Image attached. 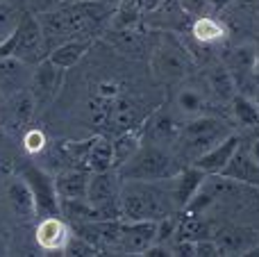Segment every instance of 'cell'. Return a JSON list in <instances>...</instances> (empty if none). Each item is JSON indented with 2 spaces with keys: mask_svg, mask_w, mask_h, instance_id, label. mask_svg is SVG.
Here are the masks:
<instances>
[{
  "mask_svg": "<svg viewBox=\"0 0 259 257\" xmlns=\"http://www.w3.org/2000/svg\"><path fill=\"white\" fill-rule=\"evenodd\" d=\"M118 205L123 221H161L168 214L180 212L168 180H123Z\"/></svg>",
  "mask_w": 259,
  "mask_h": 257,
  "instance_id": "1",
  "label": "cell"
},
{
  "mask_svg": "<svg viewBox=\"0 0 259 257\" xmlns=\"http://www.w3.org/2000/svg\"><path fill=\"white\" fill-rule=\"evenodd\" d=\"M184 164L180 162V157L175 155L173 148L143 139L139 150L130 157V162L118 168V176L123 180L159 182V180H168V178L178 176Z\"/></svg>",
  "mask_w": 259,
  "mask_h": 257,
  "instance_id": "2",
  "label": "cell"
},
{
  "mask_svg": "<svg viewBox=\"0 0 259 257\" xmlns=\"http://www.w3.org/2000/svg\"><path fill=\"white\" fill-rule=\"evenodd\" d=\"M155 41L150 46V68L152 75L168 87H178L184 77L191 75L193 59L187 44L175 36V32H155Z\"/></svg>",
  "mask_w": 259,
  "mask_h": 257,
  "instance_id": "3",
  "label": "cell"
},
{
  "mask_svg": "<svg viewBox=\"0 0 259 257\" xmlns=\"http://www.w3.org/2000/svg\"><path fill=\"white\" fill-rule=\"evenodd\" d=\"M230 135H232V127L223 118H216L211 114L187 118L180 125V135H178L173 150L180 157V162L193 164L200 155H205L207 150L214 148L216 144H221Z\"/></svg>",
  "mask_w": 259,
  "mask_h": 257,
  "instance_id": "4",
  "label": "cell"
},
{
  "mask_svg": "<svg viewBox=\"0 0 259 257\" xmlns=\"http://www.w3.org/2000/svg\"><path fill=\"white\" fill-rule=\"evenodd\" d=\"M121 185H123V178L118 176L116 168L98 171L89 176L87 200L98 209L103 221H107V219H121V205H118Z\"/></svg>",
  "mask_w": 259,
  "mask_h": 257,
  "instance_id": "5",
  "label": "cell"
},
{
  "mask_svg": "<svg viewBox=\"0 0 259 257\" xmlns=\"http://www.w3.org/2000/svg\"><path fill=\"white\" fill-rule=\"evenodd\" d=\"M14 57L23 59L30 66H36L41 59L48 57V48H46V39L41 32V23L39 18L32 12H23L18 27L14 32Z\"/></svg>",
  "mask_w": 259,
  "mask_h": 257,
  "instance_id": "6",
  "label": "cell"
},
{
  "mask_svg": "<svg viewBox=\"0 0 259 257\" xmlns=\"http://www.w3.org/2000/svg\"><path fill=\"white\" fill-rule=\"evenodd\" d=\"M211 94L209 89H207L205 84V77H184L182 82L178 84V89H175L173 94V112L178 114V118H196V116H205V114H209L207 109H209L211 105Z\"/></svg>",
  "mask_w": 259,
  "mask_h": 257,
  "instance_id": "7",
  "label": "cell"
},
{
  "mask_svg": "<svg viewBox=\"0 0 259 257\" xmlns=\"http://www.w3.org/2000/svg\"><path fill=\"white\" fill-rule=\"evenodd\" d=\"M146 105L141 100L132 98V96H116L109 103L107 112L103 116V125L107 127L112 135H121L127 130H137L143 125V121L148 118Z\"/></svg>",
  "mask_w": 259,
  "mask_h": 257,
  "instance_id": "8",
  "label": "cell"
},
{
  "mask_svg": "<svg viewBox=\"0 0 259 257\" xmlns=\"http://www.w3.org/2000/svg\"><path fill=\"white\" fill-rule=\"evenodd\" d=\"M64 73H66V68L57 66L50 57L41 59V62L34 66L27 89H30L32 96H34V103H36V107H39V112L46 109L55 98H57L59 89H62V84H64Z\"/></svg>",
  "mask_w": 259,
  "mask_h": 257,
  "instance_id": "9",
  "label": "cell"
},
{
  "mask_svg": "<svg viewBox=\"0 0 259 257\" xmlns=\"http://www.w3.org/2000/svg\"><path fill=\"white\" fill-rule=\"evenodd\" d=\"M68 153H71V159L80 162L82 168L89 173L114 168V148L107 137H94L89 141L71 144L68 146Z\"/></svg>",
  "mask_w": 259,
  "mask_h": 257,
  "instance_id": "10",
  "label": "cell"
},
{
  "mask_svg": "<svg viewBox=\"0 0 259 257\" xmlns=\"http://www.w3.org/2000/svg\"><path fill=\"white\" fill-rule=\"evenodd\" d=\"M221 255H259V230L248 226H223L211 232Z\"/></svg>",
  "mask_w": 259,
  "mask_h": 257,
  "instance_id": "11",
  "label": "cell"
},
{
  "mask_svg": "<svg viewBox=\"0 0 259 257\" xmlns=\"http://www.w3.org/2000/svg\"><path fill=\"white\" fill-rule=\"evenodd\" d=\"M25 182L30 185L32 196L36 203V214L44 217H59V196L55 189V178H50L46 171L36 166H25L21 173Z\"/></svg>",
  "mask_w": 259,
  "mask_h": 257,
  "instance_id": "12",
  "label": "cell"
},
{
  "mask_svg": "<svg viewBox=\"0 0 259 257\" xmlns=\"http://www.w3.org/2000/svg\"><path fill=\"white\" fill-rule=\"evenodd\" d=\"M180 125H182V123H180L178 114L173 112V107H166L164 105V107L148 114V118L141 125V135L146 141L173 148L175 141H178V135H180Z\"/></svg>",
  "mask_w": 259,
  "mask_h": 257,
  "instance_id": "13",
  "label": "cell"
},
{
  "mask_svg": "<svg viewBox=\"0 0 259 257\" xmlns=\"http://www.w3.org/2000/svg\"><path fill=\"white\" fill-rule=\"evenodd\" d=\"M157 239V221H123L116 255H143Z\"/></svg>",
  "mask_w": 259,
  "mask_h": 257,
  "instance_id": "14",
  "label": "cell"
},
{
  "mask_svg": "<svg viewBox=\"0 0 259 257\" xmlns=\"http://www.w3.org/2000/svg\"><path fill=\"white\" fill-rule=\"evenodd\" d=\"M5 198H7L9 209H12V214L18 221L30 223L39 217V214H36V203H34V196H32V189L23 176L9 178L7 185H5Z\"/></svg>",
  "mask_w": 259,
  "mask_h": 257,
  "instance_id": "15",
  "label": "cell"
},
{
  "mask_svg": "<svg viewBox=\"0 0 259 257\" xmlns=\"http://www.w3.org/2000/svg\"><path fill=\"white\" fill-rule=\"evenodd\" d=\"M32 71L34 68L30 64H25L23 59L14 57V55L0 59V94L5 96V100L30 87Z\"/></svg>",
  "mask_w": 259,
  "mask_h": 257,
  "instance_id": "16",
  "label": "cell"
},
{
  "mask_svg": "<svg viewBox=\"0 0 259 257\" xmlns=\"http://www.w3.org/2000/svg\"><path fill=\"white\" fill-rule=\"evenodd\" d=\"M141 25H109V30L105 32V39L123 55L141 57L148 50V36Z\"/></svg>",
  "mask_w": 259,
  "mask_h": 257,
  "instance_id": "17",
  "label": "cell"
},
{
  "mask_svg": "<svg viewBox=\"0 0 259 257\" xmlns=\"http://www.w3.org/2000/svg\"><path fill=\"white\" fill-rule=\"evenodd\" d=\"M241 144H243L241 137H239L237 132H232V135L225 137L221 144H216L214 148H209L205 155H200L191 166H198L202 173H207V176H219V173L228 166V162L232 159V155L237 153V148Z\"/></svg>",
  "mask_w": 259,
  "mask_h": 257,
  "instance_id": "18",
  "label": "cell"
},
{
  "mask_svg": "<svg viewBox=\"0 0 259 257\" xmlns=\"http://www.w3.org/2000/svg\"><path fill=\"white\" fill-rule=\"evenodd\" d=\"M207 173H202L198 166H184L178 176L168 178V185H170V194H173V200L178 205V209H184L187 203L198 194L200 185L205 182Z\"/></svg>",
  "mask_w": 259,
  "mask_h": 257,
  "instance_id": "19",
  "label": "cell"
},
{
  "mask_svg": "<svg viewBox=\"0 0 259 257\" xmlns=\"http://www.w3.org/2000/svg\"><path fill=\"white\" fill-rule=\"evenodd\" d=\"M219 176H225V178H230V180L243 182V185H250V187H259V166L255 159H252L250 150L243 148V146H239L237 153H234L232 159L228 162V166H225Z\"/></svg>",
  "mask_w": 259,
  "mask_h": 257,
  "instance_id": "20",
  "label": "cell"
},
{
  "mask_svg": "<svg viewBox=\"0 0 259 257\" xmlns=\"http://www.w3.org/2000/svg\"><path fill=\"white\" fill-rule=\"evenodd\" d=\"M68 235H71V230H68L66 221L62 217H44L36 226V244L48 253L62 250Z\"/></svg>",
  "mask_w": 259,
  "mask_h": 257,
  "instance_id": "21",
  "label": "cell"
},
{
  "mask_svg": "<svg viewBox=\"0 0 259 257\" xmlns=\"http://www.w3.org/2000/svg\"><path fill=\"white\" fill-rule=\"evenodd\" d=\"M205 84H207V89H209L211 98H214L216 103H223V105H230V100L239 94L232 73L228 71L225 64H214V66L207 68Z\"/></svg>",
  "mask_w": 259,
  "mask_h": 257,
  "instance_id": "22",
  "label": "cell"
},
{
  "mask_svg": "<svg viewBox=\"0 0 259 257\" xmlns=\"http://www.w3.org/2000/svg\"><path fill=\"white\" fill-rule=\"evenodd\" d=\"M230 109H232L234 121L239 123L243 132L259 137V100L246 94H237L230 100Z\"/></svg>",
  "mask_w": 259,
  "mask_h": 257,
  "instance_id": "23",
  "label": "cell"
},
{
  "mask_svg": "<svg viewBox=\"0 0 259 257\" xmlns=\"http://www.w3.org/2000/svg\"><path fill=\"white\" fill-rule=\"evenodd\" d=\"M89 171L84 168H71V171H64L55 178V189H57L59 200L62 198H77L84 200L87 198V189H89Z\"/></svg>",
  "mask_w": 259,
  "mask_h": 257,
  "instance_id": "24",
  "label": "cell"
},
{
  "mask_svg": "<svg viewBox=\"0 0 259 257\" xmlns=\"http://www.w3.org/2000/svg\"><path fill=\"white\" fill-rule=\"evenodd\" d=\"M36 112H39V107H36L34 96L30 94V89H23L16 96L7 98V114L14 127H21L23 130L25 125H30Z\"/></svg>",
  "mask_w": 259,
  "mask_h": 257,
  "instance_id": "25",
  "label": "cell"
},
{
  "mask_svg": "<svg viewBox=\"0 0 259 257\" xmlns=\"http://www.w3.org/2000/svg\"><path fill=\"white\" fill-rule=\"evenodd\" d=\"M91 44H94V39H71V41H64L62 46H57V48L50 50L48 57L53 59L57 66L71 68V66H75L82 57H84L87 50L91 48Z\"/></svg>",
  "mask_w": 259,
  "mask_h": 257,
  "instance_id": "26",
  "label": "cell"
},
{
  "mask_svg": "<svg viewBox=\"0 0 259 257\" xmlns=\"http://www.w3.org/2000/svg\"><path fill=\"white\" fill-rule=\"evenodd\" d=\"M189 32H191L193 41L200 46H214L219 44V41L225 39V27L221 21H216V18L211 16H198L196 21H191V25H189Z\"/></svg>",
  "mask_w": 259,
  "mask_h": 257,
  "instance_id": "27",
  "label": "cell"
},
{
  "mask_svg": "<svg viewBox=\"0 0 259 257\" xmlns=\"http://www.w3.org/2000/svg\"><path fill=\"white\" fill-rule=\"evenodd\" d=\"M141 141H143L141 127L116 135V139L112 141V148H114V168H116V171L123 166V164L130 162V157H132V155L139 150Z\"/></svg>",
  "mask_w": 259,
  "mask_h": 257,
  "instance_id": "28",
  "label": "cell"
},
{
  "mask_svg": "<svg viewBox=\"0 0 259 257\" xmlns=\"http://www.w3.org/2000/svg\"><path fill=\"white\" fill-rule=\"evenodd\" d=\"M18 21H21V14L7 3H0V44L9 39V36L16 32Z\"/></svg>",
  "mask_w": 259,
  "mask_h": 257,
  "instance_id": "29",
  "label": "cell"
},
{
  "mask_svg": "<svg viewBox=\"0 0 259 257\" xmlns=\"http://www.w3.org/2000/svg\"><path fill=\"white\" fill-rule=\"evenodd\" d=\"M62 255H87L89 257V255H100V250L96 248L89 239H84L82 235L71 232L66 244H64V248H62Z\"/></svg>",
  "mask_w": 259,
  "mask_h": 257,
  "instance_id": "30",
  "label": "cell"
},
{
  "mask_svg": "<svg viewBox=\"0 0 259 257\" xmlns=\"http://www.w3.org/2000/svg\"><path fill=\"white\" fill-rule=\"evenodd\" d=\"M23 146H25L27 153H39V150L46 146L44 132L36 130V127H32V130H25V135H23Z\"/></svg>",
  "mask_w": 259,
  "mask_h": 257,
  "instance_id": "31",
  "label": "cell"
},
{
  "mask_svg": "<svg viewBox=\"0 0 259 257\" xmlns=\"http://www.w3.org/2000/svg\"><path fill=\"white\" fill-rule=\"evenodd\" d=\"M27 3V12H32L34 16L48 14L53 9H57L59 5H64V0H25Z\"/></svg>",
  "mask_w": 259,
  "mask_h": 257,
  "instance_id": "32",
  "label": "cell"
},
{
  "mask_svg": "<svg viewBox=\"0 0 259 257\" xmlns=\"http://www.w3.org/2000/svg\"><path fill=\"white\" fill-rule=\"evenodd\" d=\"M182 3V7L187 9L189 16H205V12L209 7H214V3L211 0H180Z\"/></svg>",
  "mask_w": 259,
  "mask_h": 257,
  "instance_id": "33",
  "label": "cell"
},
{
  "mask_svg": "<svg viewBox=\"0 0 259 257\" xmlns=\"http://www.w3.org/2000/svg\"><path fill=\"white\" fill-rule=\"evenodd\" d=\"M250 155H252V159L257 162V166H259V137H252V141H250Z\"/></svg>",
  "mask_w": 259,
  "mask_h": 257,
  "instance_id": "34",
  "label": "cell"
},
{
  "mask_svg": "<svg viewBox=\"0 0 259 257\" xmlns=\"http://www.w3.org/2000/svg\"><path fill=\"white\" fill-rule=\"evenodd\" d=\"M3 103H5V96H3V94H0V107H3Z\"/></svg>",
  "mask_w": 259,
  "mask_h": 257,
  "instance_id": "35",
  "label": "cell"
},
{
  "mask_svg": "<svg viewBox=\"0 0 259 257\" xmlns=\"http://www.w3.org/2000/svg\"><path fill=\"white\" fill-rule=\"evenodd\" d=\"M3 137H5V130H3V127H0V141H3Z\"/></svg>",
  "mask_w": 259,
  "mask_h": 257,
  "instance_id": "36",
  "label": "cell"
},
{
  "mask_svg": "<svg viewBox=\"0 0 259 257\" xmlns=\"http://www.w3.org/2000/svg\"><path fill=\"white\" fill-rule=\"evenodd\" d=\"M64 3H77V0H64Z\"/></svg>",
  "mask_w": 259,
  "mask_h": 257,
  "instance_id": "37",
  "label": "cell"
}]
</instances>
